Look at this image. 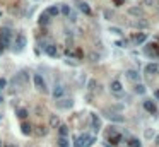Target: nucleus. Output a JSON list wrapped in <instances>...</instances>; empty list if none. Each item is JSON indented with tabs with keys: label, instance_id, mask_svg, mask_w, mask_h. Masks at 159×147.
Returning a JSON list of instances; mask_svg holds the SVG:
<instances>
[{
	"label": "nucleus",
	"instance_id": "nucleus-46",
	"mask_svg": "<svg viewBox=\"0 0 159 147\" xmlns=\"http://www.w3.org/2000/svg\"><path fill=\"white\" fill-rule=\"evenodd\" d=\"M0 147H2V142H0Z\"/></svg>",
	"mask_w": 159,
	"mask_h": 147
},
{
	"label": "nucleus",
	"instance_id": "nucleus-27",
	"mask_svg": "<svg viewBox=\"0 0 159 147\" xmlns=\"http://www.w3.org/2000/svg\"><path fill=\"white\" fill-rule=\"evenodd\" d=\"M58 133H60V137H67V135H69V127H67V125H60L58 127Z\"/></svg>",
	"mask_w": 159,
	"mask_h": 147
},
{
	"label": "nucleus",
	"instance_id": "nucleus-23",
	"mask_svg": "<svg viewBox=\"0 0 159 147\" xmlns=\"http://www.w3.org/2000/svg\"><path fill=\"white\" fill-rule=\"evenodd\" d=\"M38 22H40V26H48L50 24V15L46 14V12H43V14L40 15V19H38Z\"/></svg>",
	"mask_w": 159,
	"mask_h": 147
},
{
	"label": "nucleus",
	"instance_id": "nucleus-20",
	"mask_svg": "<svg viewBox=\"0 0 159 147\" xmlns=\"http://www.w3.org/2000/svg\"><path fill=\"white\" fill-rule=\"evenodd\" d=\"M44 12H46L50 17H55V15H58V14H60V7H58V5H50V7L46 9Z\"/></svg>",
	"mask_w": 159,
	"mask_h": 147
},
{
	"label": "nucleus",
	"instance_id": "nucleus-44",
	"mask_svg": "<svg viewBox=\"0 0 159 147\" xmlns=\"http://www.w3.org/2000/svg\"><path fill=\"white\" fill-rule=\"evenodd\" d=\"M2 101H4V96H2V91H0V103H2Z\"/></svg>",
	"mask_w": 159,
	"mask_h": 147
},
{
	"label": "nucleus",
	"instance_id": "nucleus-1",
	"mask_svg": "<svg viewBox=\"0 0 159 147\" xmlns=\"http://www.w3.org/2000/svg\"><path fill=\"white\" fill-rule=\"evenodd\" d=\"M12 38H14L12 29H9V27H2V29H0V50H2V52H4L5 48L10 46Z\"/></svg>",
	"mask_w": 159,
	"mask_h": 147
},
{
	"label": "nucleus",
	"instance_id": "nucleus-42",
	"mask_svg": "<svg viewBox=\"0 0 159 147\" xmlns=\"http://www.w3.org/2000/svg\"><path fill=\"white\" fill-rule=\"evenodd\" d=\"M154 144H156V145H159V135L154 137Z\"/></svg>",
	"mask_w": 159,
	"mask_h": 147
},
{
	"label": "nucleus",
	"instance_id": "nucleus-24",
	"mask_svg": "<svg viewBox=\"0 0 159 147\" xmlns=\"http://www.w3.org/2000/svg\"><path fill=\"white\" fill-rule=\"evenodd\" d=\"M108 142H110L111 145H118V144L122 142V135H120V133H115V135L108 137Z\"/></svg>",
	"mask_w": 159,
	"mask_h": 147
},
{
	"label": "nucleus",
	"instance_id": "nucleus-4",
	"mask_svg": "<svg viewBox=\"0 0 159 147\" xmlns=\"http://www.w3.org/2000/svg\"><path fill=\"white\" fill-rule=\"evenodd\" d=\"M26 44H27V40H26V36H24V34H15L12 50H14L15 53H21V52H24Z\"/></svg>",
	"mask_w": 159,
	"mask_h": 147
},
{
	"label": "nucleus",
	"instance_id": "nucleus-21",
	"mask_svg": "<svg viewBox=\"0 0 159 147\" xmlns=\"http://www.w3.org/2000/svg\"><path fill=\"white\" fill-rule=\"evenodd\" d=\"M125 75H127V79H128V81H133V82H137L139 79H140V75H139L135 70H127Z\"/></svg>",
	"mask_w": 159,
	"mask_h": 147
},
{
	"label": "nucleus",
	"instance_id": "nucleus-18",
	"mask_svg": "<svg viewBox=\"0 0 159 147\" xmlns=\"http://www.w3.org/2000/svg\"><path fill=\"white\" fill-rule=\"evenodd\" d=\"M33 133H34V135H38V137H44L46 133H48V128L43 127V125H38V127H34V128H33Z\"/></svg>",
	"mask_w": 159,
	"mask_h": 147
},
{
	"label": "nucleus",
	"instance_id": "nucleus-22",
	"mask_svg": "<svg viewBox=\"0 0 159 147\" xmlns=\"http://www.w3.org/2000/svg\"><path fill=\"white\" fill-rule=\"evenodd\" d=\"M60 125H62V123H60V118L56 116V115H50V127H52V128H58Z\"/></svg>",
	"mask_w": 159,
	"mask_h": 147
},
{
	"label": "nucleus",
	"instance_id": "nucleus-8",
	"mask_svg": "<svg viewBox=\"0 0 159 147\" xmlns=\"http://www.w3.org/2000/svg\"><path fill=\"white\" fill-rule=\"evenodd\" d=\"M55 104L60 110H70V108L74 106V99H72V98H62V99H56Z\"/></svg>",
	"mask_w": 159,
	"mask_h": 147
},
{
	"label": "nucleus",
	"instance_id": "nucleus-35",
	"mask_svg": "<svg viewBox=\"0 0 159 147\" xmlns=\"http://www.w3.org/2000/svg\"><path fill=\"white\" fill-rule=\"evenodd\" d=\"M89 60H91V62H98V60H99V55H98L96 52H91L89 53Z\"/></svg>",
	"mask_w": 159,
	"mask_h": 147
},
{
	"label": "nucleus",
	"instance_id": "nucleus-14",
	"mask_svg": "<svg viewBox=\"0 0 159 147\" xmlns=\"http://www.w3.org/2000/svg\"><path fill=\"white\" fill-rule=\"evenodd\" d=\"M142 106H144V110L147 111V113H151V115H156V103L152 99H144V103H142Z\"/></svg>",
	"mask_w": 159,
	"mask_h": 147
},
{
	"label": "nucleus",
	"instance_id": "nucleus-7",
	"mask_svg": "<svg viewBox=\"0 0 159 147\" xmlns=\"http://www.w3.org/2000/svg\"><path fill=\"white\" fill-rule=\"evenodd\" d=\"M103 113H104V116H106L108 120H111V121H116V123H123V121H125V118H123L122 115L113 111V110H104Z\"/></svg>",
	"mask_w": 159,
	"mask_h": 147
},
{
	"label": "nucleus",
	"instance_id": "nucleus-26",
	"mask_svg": "<svg viewBox=\"0 0 159 147\" xmlns=\"http://www.w3.org/2000/svg\"><path fill=\"white\" fill-rule=\"evenodd\" d=\"M128 147H142V142L137 137H130L128 139Z\"/></svg>",
	"mask_w": 159,
	"mask_h": 147
},
{
	"label": "nucleus",
	"instance_id": "nucleus-39",
	"mask_svg": "<svg viewBox=\"0 0 159 147\" xmlns=\"http://www.w3.org/2000/svg\"><path fill=\"white\" fill-rule=\"evenodd\" d=\"M116 46H122V48H127V41H123V40L116 41Z\"/></svg>",
	"mask_w": 159,
	"mask_h": 147
},
{
	"label": "nucleus",
	"instance_id": "nucleus-25",
	"mask_svg": "<svg viewBox=\"0 0 159 147\" xmlns=\"http://www.w3.org/2000/svg\"><path fill=\"white\" fill-rule=\"evenodd\" d=\"M15 115H17V118H21V120H26L29 113H27L26 108H17V110H15Z\"/></svg>",
	"mask_w": 159,
	"mask_h": 147
},
{
	"label": "nucleus",
	"instance_id": "nucleus-10",
	"mask_svg": "<svg viewBox=\"0 0 159 147\" xmlns=\"http://www.w3.org/2000/svg\"><path fill=\"white\" fill-rule=\"evenodd\" d=\"M110 89H111V92H113L116 98H120V96L123 94V86L120 84L118 81H113V82H111V84H110Z\"/></svg>",
	"mask_w": 159,
	"mask_h": 147
},
{
	"label": "nucleus",
	"instance_id": "nucleus-16",
	"mask_svg": "<svg viewBox=\"0 0 159 147\" xmlns=\"http://www.w3.org/2000/svg\"><path fill=\"white\" fill-rule=\"evenodd\" d=\"M43 52L46 53L48 57H52V58H55V57L58 55V50H56V44H53V43H48V44H46Z\"/></svg>",
	"mask_w": 159,
	"mask_h": 147
},
{
	"label": "nucleus",
	"instance_id": "nucleus-2",
	"mask_svg": "<svg viewBox=\"0 0 159 147\" xmlns=\"http://www.w3.org/2000/svg\"><path fill=\"white\" fill-rule=\"evenodd\" d=\"M94 142H96V137H94V135H89V133H82V135L75 137V140H74V147H91Z\"/></svg>",
	"mask_w": 159,
	"mask_h": 147
},
{
	"label": "nucleus",
	"instance_id": "nucleus-30",
	"mask_svg": "<svg viewBox=\"0 0 159 147\" xmlns=\"http://www.w3.org/2000/svg\"><path fill=\"white\" fill-rule=\"evenodd\" d=\"M144 137H145V139H147V140H151V139H154V130H152V128H145V132H144Z\"/></svg>",
	"mask_w": 159,
	"mask_h": 147
},
{
	"label": "nucleus",
	"instance_id": "nucleus-31",
	"mask_svg": "<svg viewBox=\"0 0 159 147\" xmlns=\"http://www.w3.org/2000/svg\"><path fill=\"white\" fill-rule=\"evenodd\" d=\"M104 133H106V139H108V137H111V135H115V133H118V130H116L115 127H108Z\"/></svg>",
	"mask_w": 159,
	"mask_h": 147
},
{
	"label": "nucleus",
	"instance_id": "nucleus-33",
	"mask_svg": "<svg viewBox=\"0 0 159 147\" xmlns=\"http://www.w3.org/2000/svg\"><path fill=\"white\" fill-rule=\"evenodd\" d=\"M58 145H60V147H70V145H69V140H67V137H60V139H58Z\"/></svg>",
	"mask_w": 159,
	"mask_h": 147
},
{
	"label": "nucleus",
	"instance_id": "nucleus-38",
	"mask_svg": "<svg viewBox=\"0 0 159 147\" xmlns=\"http://www.w3.org/2000/svg\"><path fill=\"white\" fill-rule=\"evenodd\" d=\"M110 33H113V34H122V29H118V27H110Z\"/></svg>",
	"mask_w": 159,
	"mask_h": 147
},
{
	"label": "nucleus",
	"instance_id": "nucleus-29",
	"mask_svg": "<svg viewBox=\"0 0 159 147\" xmlns=\"http://www.w3.org/2000/svg\"><path fill=\"white\" fill-rule=\"evenodd\" d=\"M145 86H142V84H135V87H133V91L137 92V94H145Z\"/></svg>",
	"mask_w": 159,
	"mask_h": 147
},
{
	"label": "nucleus",
	"instance_id": "nucleus-37",
	"mask_svg": "<svg viewBox=\"0 0 159 147\" xmlns=\"http://www.w3.org/2000/svg\"><path fill=\"white\" fill-rule=\"evenodd\" d=\"M5 86H7V81H5L4 77H0V91H4Z\"/></svg>",
	"mask_w": 159,
	"mask_h": 147
},
{
	"label": "nucleus",
	"instance_id": "nucleus-47",
	"mask_svg": "<svg viewBox=\"0 0 159 147\" xmlns=\"http://www.w3.org/2000/svg\"><path fill=\"white\" fill-rule=\"evenodd\" d=\"M0 53H2V50H0Z\"/></svg>",
	"mask_w": 159,
	"mask_h": 147
},
{
	"label": "nucleus",
	"instance_id": "nucleus-11",
	"mask_svg": "<svg viewBox=\"0 0 159 147\" xmlns=\"http://www.w3.org/2000/svg\"><path fill=\"white\" fill-rule=\"evenodd\" d=\"M75 5H77V9L82 12V14H86V15H91V14H93L91 7H89L87 4H86L84 0H75Z\"/></svg>",
	"mask_w": 159,
	"mask_h": 147
},
{
	"label": "nucleus",
	"instance_id": "nucleus-15",
	"mask_svg": "<svg viewBox=\"0 0 159 147\" xmlns=\"http://www.w3.org/2000/svg\"><path fill=\"white\" fill-rule=\"evenodd\" d=\"M127 12H128V15H132V17H137V19H142V15H144V10H142V7H139V5H133V7H130Z\"/></svg>",
	"mask_w": 159,
	"mask_h": 147
},
{
	"label": "nucleus",
	"instance_id": "nucleus-40",
	"mask_svg": "<svg viewBox=\"0 0 159 147\" xmlns=\"http://www.w3.org/2000/svg\"><path fill=\"white\" fill-rule=\"evenodd\" d=\"M142 2H144L145 5H152V4H154V0H142Z\"/></svg>",
	"mask_w": 159,
	"mask_h": 147
},
{
	"label": "nucleus",
	"instance_id": "nucleus-41",
	"mask_svg": "<svg viewBox=\"0 0 159 147\" xmlns=\"http://www.w3.org/2000/svg\"><path fill=\"white\" fill-rule=\"evenodd\" d=\"M154 98H156V99H159V89H156V91H154Z\"/></svg>",
	"mask_w": 159,
	"mask_h": 147
},
{
	"label": "nucleus",
	"instance_id": "nucleus-19",
	"mask_svg": "<svg viewBox=\"0 0 159 147\" xmlns=\"http://www.w3.org/2000/svg\"><path fill=\"white\" fill-rule=\"evenodd\" d=\"M21 132L24 133V135H31V133H33V125L27 123V121H22L21 123Z\"/></svg>",
	"mask_w": 159,
	"mask_h": 147
},
{
	"label": "nucleus",
	"instance_id": "nucleus-45",
	"mask_svg": "<svg viewBox=\"0 0 159 147\" xmlns=\"http://www.w3.org/2000/svg\"><path fill=\"white\" fill-rule=\"evenodd\" d=\"M5 147H17V145H5Z\"/></svg>",
	"mask_w": 159,
	"mask_h": 147
},
{
	"label": "nucleus",
	"instance_id": "nucleus-34",
	"mask_svg": "<svg viewBox=\"0 0 159 147\" xmlns=\"http://www.w3.org/2000/svg\"><path fill=\"white\" fill-rule=\"evenodd\" d=\"M96 86H98V82L94 81V79H91V81L87 82V89H89V91H96Z\"/></svg>",
	"mask_w": 159,
	"mask_h": 147
},
{
	"label": "nucleus",
	"instance_id": "nucleus-12",
	"mask_svg": "<svg viewBox=\"0 0 159 147\" xmlns=\"http://www.w3.org/2000/svg\"><path fill=\"white\" fill-rule=\"evenodd\" d=\"M65 91H67V89H65V86H62V84H56V86H55V89H53V92H52V94H53V98H55V99H62L63 96H65Z\"/></svg>",
	"mask_w": 159,
	"mask_h": 147
},
{
	"label": "nucleus",
	"instance_id": "nucleus-17",
	"mask_svg": "<svg viewBox=\"0 0 159 147\" xmlns=\"http://www.w3.org/2000/svg\"><path fill=\"white\" fill-rule=\"evenodd\" d=\"M144 72L147 74V75H156V74H159V63H147V65L144 67Z\"/></svg>",
	"mask_w": 159,
	"mask_h": 147
},
{
	"label": "nucleus",
	"instance_id": "nucleus-32",
	"mask_svg": "<svg viewBox=\"0 0 159 147\" xmlns=\"http://www.w3.org/2000/svg\"><path fill=\"white\" fill-rule=\"evenodd\" d=\"M130 26H133V27H144V29H145L149 24H147V22H144V21H137V22H132Z\"/></svg>",
	"mask_w": 159,
	"mask_h": 147
},
{
	"label": "nucleus",
	"instance_id": "nucleus-36",
	"mask_svg": "<svg viewBox=\"0 0 159 147\" xmlns=\"http://www.w3.org/2000/svg\"><path fill=\"white\" fill-rule=\"evenodd\" d=\"M113 15H115V12H113V10H110V9H106V10H104V17H106V19H111Z\"/></svg>",
	"mask_w": 159,
	"mask_h": 147
},
{
	"label": "nucleus",
	"instance_id": "nucleus-6",
	"mask_svg": "<svg viewBox=\"0 0 159 147\" xmlns=\"http://www.w3.org/2000/svg\"><path fill=\"white\" fill-rule=\"evenodd\" d=\"M144 53L147 57H151V58H157L159 57V46L156 43H149L144 46Z\"/></svg>",
	"mask_w": 159,
	"mask_h": 147
},
{
	"label": "nucleus",
	"instance_id": "nucleus-13",
	"mask_svg": "<svg viewBox=\"0 0 159 147\" xmlns=\"http://www.w3.org/2000/svg\"><path fill=\"white\" fill-rule=\"evenodd\" d=\"M91 125H93L94 133H98L101 130V120H99V116H98L96 113H91Z\"/></svg>",
	"mask_w": 159,
	"mask_h": 147
},
{
	"label": "nucleus",
	"instance_id": "nucleus-28",
	"mask_svg": "<svg viewBox=\"0 0 159 147\" xmlns=\"http://www.w3.org/2000/svg\"><path fill=\"white\" fill-rule=\"evenodd\" d=\"M60 12H62L63 15H67V17H69V15H70V12H72V9L69 7V5L62 4V7H60Z\"/></svg>",
	"mask_w": 159,
	"mask_h": 147
},
{
	"label": "nucleus",
	"instance_id": "nucleus-5",
	"mask_svg": "<svg viewBox=\"0 0 159 147\" xmlns=\"http://www.w3.org/2000/svg\"><path fill=\"white\" fill-rule=\"evenodd\" d=\"M33 82H34V86H36V89L40 92H48V87H46V82H44L43 75L34 74V75H33Z\"/></svg>",
	"mask_w": 159,
	"mask_h": 147
},
{
	"label": "nucleus",
	"instance_id": "nucleus-43",
	"mask_svg": "<svg viewBox=\"0 0 159 147\" xmlns=\"http://www.w3.org/2000/svg\"><path fill=\"white\" fill-rule=\"evenodd\" d=\"M123 2H125V0H115V4H116V5H122Z\"/></svg>",
	"mask_w": 159,
	"mask_h": 147
},
{
	"label": "nucleus",
	"instance_id": "nucleus-3",
	"mask_svg": "<svg viewBox=\"0 0 159 147\" xmlns=\"http://www.w3.org/2000/svg\"><path fill=\"white\" fill-rule=\"evenodd\" d=\"M12 84L17 86V87H26V86L29 84V74H27L26 70L17 72L14 75V79H12Z\"/></svg>",
	"mask_w": 159,
	"mask_h": 147
},
{
	"label": "nucleus",
	"instance_id": "nucleus-9",
	"mask_svg": "<svg viewBox=\"0 0 159 147\" xmlns=\"http://www.w3.org/2000/svg\"><path fill=\"white\" fill-rule=\"evenodd\" d=\"M130 40H132L133 44H142L145 43V40H147V33H135L130 36Z\"/></svg>",
	"mask_w": 159,
	"mask_h": 147
}]
</instances>
